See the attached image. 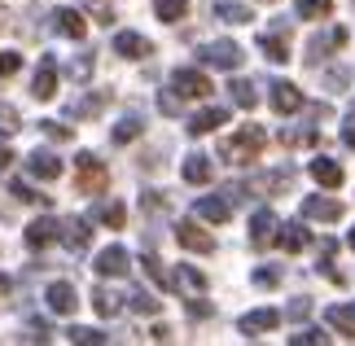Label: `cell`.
<instances>
[{
  "mask_svg": "<svg viewBox=\"0 0 355 346\" xmlns=\"http://www.w3.org/2000/svg\"><path fill=\"white\" fill-rule=\"evenodd\" d=\"M347 245H351V250H355V228H351V237H347Z\"/></svg>",
  "mask_w": 355,
  "mask_h": 346,
  "instance_id": "51",
  "label": "cell"
},
{
  "mask_svg": "<svg viewBox=\"0 0 355 346\" xmlns=\"http://www.w3.org/2000/svg\"><path fill=\"white\" fill-rule=\"evenodd\" d=\"M263 141H268L263 128H259V123H245V128H241L237 136H228V141H224L220 154H224L228 162H233V167H245V162H254V158H259Z\"/></svg>",
  "mask_w": 355,
  "mask_h": 346,
  "instance_id": "1",
  "label": "cell"
},
{
  "mask_svg": "<svg viewBox=\"0 0 355 346\" xmlns=\"http://www.w3.org/2000/svg\"><path fill=\"white\" fill-rule=\"evenodd\" d=\"M31 92L40 96V101H49V96L58 92V62H53V58H44V62H40V71H35V84H31Z\"/></svg>",
  "mask_w": 355,
  "mask_h": 346,
  "instance_id": "17",
  "label": "cell"
},
{
  "mask_svg": "<svg viewBox=\"0 0 355 346\" xmlns=\"http://www.w3.org/2000/svg\"><path fill=\"white\" fill-rule=\"evenodd\" d=\"M215 18L241 26V22H250V5H233V0H224V5H215Z\"/></svg>",
  "mask_w": 355,
  "mask_h": 346,
  "instance_id": "29",
  "label": "cell"
},
{
  "mask_svg": "<svg viewBox=\"0 0 355 346\" xmlns=\"http://www.w3.org/2000/svg\"><path fill=\"white\" fill-rule=\"evenodd\" d=\"M180 101H184V96H180V92H175V88L158 96V105H162V114H180Z\"/></svg>",
  "mask_w": 355,
  "mask_h": 346,
  "instance_id": "42",
  "label": "cell"
},
{
  "mask_svg": "<svg viewBox=\"0 0 355 346\" xmlns=\"http://www.w3.org/2000/svg\"><path fill=\"white\" fill-rule=\"evenodd\" d=\"M53 26H58L66 40H84V31H88V22H84L79 9H58V13H53Z\"/></svg>",
  "mask_w": 355,
  "mask_h": 346,
  "instance_id": "16",
  "label": "cell"
},
{
  "mask_svg": "<svg viewBox=\"0 0 355 346\" xmlns=\"http://www.w3.org/2000/svg\"><path fill=\"white\" fill-rule=\"evenodd\" d=\"M189 315H211V307H207V302H198V294H193V302H189Z\"/></svg>",
  "mask_w": 355,
  "mask_h": 346,
  "instance_id": "47",
  "label": "cell"
},
{
  "mask_svg": "<svg viewBox=\"0 0 355 346\" xmlns=\"http://www.w3.org/2000/svg\"><path fill=\"white\" fill-rule=\"evenodd\" d=\"M184 9H189V0H154L158 22H180V18H184Z\"/></svg>",
  "mask_w": 355,
  "mask_h": 346,
  "instance_id": "30",
  "label": "cell"
},
{
  "mask_svg": "<svg viewBox=\"0 0 355 346\" xmlns=\"http://www.w3.org/2000/svg\"><path fill=\"white\" fill-rule=\"evenodd\" d=\"M114 53H119V58L141 62V58H149V53H154V44H149L145 35H136V31H119V35H114Z\"/></svg>",
  "mask_w": 355,
  "mask_h": 346,
  "instance_id": "12",
  "label": "cell"
},
{
  "mask_svg": "<svg viewBox=\"0 0 355 346\" xmlns=\"http://www.w3.org/2000/svg\"><path fill=\"white\" fill-rule=\"evenodd\" d=\"M128 307H132L136 315H158V307H162V302H158L154 294H145V289H136V294H132V302H128Z\"/></svg>",
  "mask_w": 355,
  "mask_h": 346,
  "instance_id": "34",
  "label": "cell"
},
{
  "mask_svg": "<svg viewBox=\"0 0 355 346\" xmlns=\"http://www.w3.org/2000/svg\"><path fill=\"white\" fill-rule=\"evenodd\" d=\"M290 342H294V346H320V342H329V338H324L320 329H303V334H294Z\"/></svg>",
  "mask_w": 355,
  "mask_h": 346,
  "instance_id": "40",
  "label": "cell"
},
{
  "mask_svg": "<svg viewBox=\"0 0 355 346\" xmlns=\"http://www.w3.org/2000/svg\"><path fill=\"white\" fill-rule=\"evenodd\" d=\"M75 171H79V175H75L79 193H101L105 184H110V171H105L92 154H79V158H75Z\"/></svg>",
  "mask_w": 355,
  "mask_h": 346,
  "instance_id": "2",
  "label": "cell"
},
{
  "mask_svg": "<svg viewBox=\"0 0 355 346\" xmlns=\"http://www.w3.org/2000/svg\"><path fill=\"white\" fill-rule=\"evenodd\" d=\"M277 241H281V250L298 254V250H307V245H311V232H307L303 224H285V228L277 232Z\"/></svg>",
  "mask_w": 355,
  "mask_h": 346,
  "instance_id": "22",
  "label": "cell"
},
{
  "mask_svg": "<svg viewBox=\"0 0 355 346\" xmlns=\"http://www.w3.org/2000/svg\"><path fill=\"white\" fill-rule=\"evenodd\" d=\"M22 66V53H0V75H13Z\"/></svg>",
  "mask_w": 355,
  "mask_h": 346,
  "instance_id": "43",
  "label": "cell"
},
{
  "mask_svg": "<svg viewBox=\"0 0 355 346\" xmlns=\"http://www.w3.org/2000/svg\"><path fill=\"white\" fill-rule=\"evenodd\" d=\"M343 141H347V145L355 149V128H347V132H343Z\"/></svg>",
  "mask_w": 355,
  "mask_h": 346,
  "instance_id": "50",
  "label": "cell"
},
{
  "mask_svg": "<svg viewBox=\"0 0 355 346\" xmlns=\"http://www.w3.org/2000/svg\"><path fill=\"white\" fill-rule=\"evenodd\" d=\"M58 237H62L58 219H35V224H26V232H22V241L31 245V250H44V245H53Z\"/></svg>",
  "mask_w": 355,
  "mask_h": 346,
  "instance_id": "7",
  "label": "cell"
},
{
  "mask_svg": "<svg viewBox=\"0 0 355 346\" xmlns=\"http://www.w3.org/2000/svg\"><path fill=\"white\" fill-rule=\"evenodd\" d=\"M141 132H145V123L136 119V114H132V119H123L119 128H114V145H128V141H136Z\"/></svg>",
  "mask_w": 355,
  "mask_h": 346,
  "instance_id": "33",
  "label": "cell"
},
{
  "mask_svg": "<svg viewBox=\"0 0 355 346\" xmlns=\"http://www.w3.org/2000/svg\"><path fill=\"white\" fill-rule=\"evenodd\" d=\"M343 44H347V26H334V31H324L307 44V62L320 66V58H329V49H343Z\"/></svg>",
  "mask_w": 355,
  "mask_h": 346,
  "instance_id": "10",
  "label": "cell"
},
{
  "mask_svg": "<svg viewBox=\"0 0 355 346\" xmlns=\"http://www.w3.org/2000/svg\"><path fill=\"white\" fill-rule=\"evenodd\" d=\"M9 162H13V149H9V145H0V171H5Z\"/></svg>",
  "mask_w": 355,
  "mask_h": 346,
  "instance_id": "48",
  "label": "cell"
},
{
  "mask_svg": "<svg viewBox=\"0 0 355 346\" xmlns=\"http://www.w3.org/2000/svg\"><path fill=\"white\" fill-rule=\"evenodd\" d=\"M149 338H154V342H171V329L167 325H154V329H149Z\"/></svg>",
  "mask_w": 355,
  "mask_h": 346,
  "instance_id": "46",
  "label": "cell"
},
{
  "mask_svg": "<svg viewBox=\"0 0 355 346\" xmlns=\"http://www.w3.org/2000/svg\"><path fill=\"white\" fill-rule=\"evenodd\" d=\"M272 110H277V114H294V110H303V92H298L290 79H277V84H272Z\"/></svg>",
  "mask_w": 355,
  "mask_h": 346,
  "instance_id": "11",
  "label": "cell"
},
{
  "mask_svg": "<svg viewBox=\"0 0 355 346\" xmlns=\"http://www.w3.org/2000/svg\"><path fill=\"white\" fill-rule=\"evenodd\" d=\"M26 171L40 175V180H58V175H62V158L49 154V149H35V154L26 158Z\"/></svg>",
  "mask_w": 355,
  "mask_h": 346,
  "instance_id": "15",
  "label": "cell"
},
{
  "mask_svg": "<svg viewBox=\"0 0 355 346\" xmlns=\"http://www.w3.org/2000/svg\"><path fill=\"white\" fill-rule=\"evenodd\" d=\"M92 268H97V276H128V250L123 245H105V250L92 259Z\"/></svg>",
  "mask_w": 355,
  "mask_h": 346,
  "instance_id": "8",
  "label": "cell"
},
{
  "mask_svg": "<svg viewBox=\"0 0 355 346\" xmlns=\"http://www.w3.org/2000/svg\"><path fill=\"white\" fill-rule=\"evenodd\" d=\"M171 88L184 96V101H202V96H211V79L193 71V66H184V71H175L171 75Z\"/></svg>",
  "mask_w": 355,
  "mask_h": 346,
  "instance_id": "4",
  "label": "cell"
},
{
  "mask_svg": "<svg viewBox=\"0 0 355 346\" xmlns=\"http://www.w3.org/2000/svg\"><path fill=\"white\" fill-rule=\"evenodd\" d=\"M44 302H49V311H53V315H75L79 294H75V285H71V281H53V285H49V294H44Z\"/></svg>",
  "mask_w": 355,
  "mask_h": 346,
  "instance_id": "6",
  "label": "cell"
},
{
  "mask_svg": "<svg viewBox=\"0 0 355 346\" xmlns=\"http://www.w3.org/2000/svg\"><path fill=\"white\" fill-rule=\"evenodd\" d=\"M228 123V110H202V114L189 119V136H207V132H220Z\"/></svg>",
  "mask_w": 355,
  "mask_h": 346,
  "instance_id": "19",
  "label": "cell"
},
{
  "mask_svg": "<svg viewBox=\"0 0 355 346\" xmlns=\"http://www.w3.org/2000/svg\"><path fill=\"white\" fill-rule=\"evenodd\" d=\"M175 241H180L184 250H193V254H211L215 250V237L207 228H198L193 219H180V224H175Z\"/></svg>",
  "mask_w": 355,
  "mask_h": 346,
  "instance_id": "5",
  "label": "cell"
},
{
  "mask_svg": "<svg viewBox=\"0 0 355 346\" xmlns=\"http://www.w3.org/2000/svg\"><path fill=\"white\" fill-rule=\"evenodd\" d=\"M97 219H101L105 228H123L128 211H123V202H105V206H97Z\"/></svg>",
  "mask_w": 355,
  "mask_h": 346,
  "instance_id": "31",
  "label": "cell"
},
{
  "mask_svg": "<svg viewBox=\"0 0 355 346\" xmlns=\"http://www.w3.org/2000/svg\"><path fill=\"white\" fill-rule=\"evenodd\" d=\"M92 311L97 315H119L123 311V294H114V289H92Z\"/></svg>",
  "mask_w": 355,
  "mask_h": 346,
  "instance_id": "26",
  "label": "cell"
},
{
  "mask_svg": "<svg viewBox=\"0 0 355 346\" xmlns=\"http://www.w3.org/2000/svg\"><path fill=\"white\" fill-rule=\"evenodd\" d=\"M334 0H298V18H329Z\"/></svg>",
  "mask_w": 355,
  "mask_h": 346,
  "instance_id": "32",
  "label": "cell"
},
{
  "mask_svg": "<svg viewBox=\"0 0 355 346\" xmlns=\"http://www.w3.org/2000/svg\"><path fill=\"white\" fill-rule=\"evenodd\" d=\"M9 193H13L18 202H40V206H44V193H35L31 184H26V180H13V184H9Z\"/></svg>",
  "mask_w": 355,
  "mask_h": 346,
  "instance_id": "36",
  "label": "cell"
},
{
  "mask_svg": "<svg viewBox=\"0 0 355 346\" xmlns=\"http://www.w3.org/2000/svg\"><path fill=\"white\" fill-rule=\"evenodd\" d=\"M241 58H245V53H241V44H233V40H215V44L202 49V62L215 66V71H237Z\"/></svg>",
  "mask_w": 355,
  "mask_h": 346,
  "instance_id": "3",
  "label": "cell"
},
{
  "mask_svg": "<svg viewBox=\"0 0 355 346\" xmlns=\"http://www.w3.org/2000/svg\"><path fill=\"white\" fill-rule=\"evenodd\" d=\"M277 215H272V211H259L254 219H250V245H254V250H263V245L268 241H277Z\"/></svg>",
  "mask_w": 355,
  "mask_h": 346,
  "instance_id": "13",
  "label": "cell"
},
{
  "mask_svg": "<svg viewBox=\"0 0 355 346\" xmlns=\"http://www.w3.org/2000/svg\"><path fill=\"white\" fill-rule=\"evenodd\" d=\"M277 281H281L277 268H259V272H254V285H277Z\"/></svg>",
  "mask_w": 355,
  "mask_h": 346,
  "instance_id": "44",
  "label": "cell"
},
{
  "mask_svg": "<svg viewBox=\"0 0 355 346\" xmlns=\"http://www.w3.org/2000/svg\"><path fill=\"white\" fill-rule=\"evenodd\" d=\"M285 315H290V320H307V315H311V298H294L290 307H285Z\"/></svg>",
  "mask_w": 355,
  "mask_h": 346,
  "instance_id": "41",
  "label": "cell"
},
{
  "mask_svg": "<svg viewBox=\"0 0 355 346\" xmlns=\"http://www.w3.org/2000/svg\"><path fill=\"white\" fill-rule=\"evenodd\" d=\"M88 237H92V228H88V219H62V241L71 245V250H84L88 245Z\"/></svg>",
  "mask_w": 355,
  "mask_h": 346,
  "instance_id": "21",
  "label": "cell"
},
{
  "mask_svg": "<svg viewBox=\"0 0 355 346\" xmlns=\"http://www.w3.org/2000/svg\"><path fill=\"white\" fill-rule=\"evenodd\" d=\"M324 84H329V92H347V84H351V71H347V66H338V71H329V75H324Z\"/></svg>",
  "mask_w": 355,
  "mask_h": 346,
  "instance_id": "39",
  "label": "cell"
},
{
  "mask_svg": "<svg viewBox=\"0 0 355 346\" xmlns=\"http://www.w3.org/2000/svg\"><path fill=\"white\" fill-rule=\"evenodd\" d=\"M259 49H263V58H268V62H277V66H281V62H290V44L281 40V31H272V35L263 31V35H259Z\"/></svg>",
  "mask_w": 355,
  "mask_h": 346,
  "instance_id": "25",
  "label": "cell"
},
{
  "mask_svg": "<svg viewBox=\"0 0 355 346\" xmlns=\"http://www.w3.org/2000/svg\"><path fill=\"white\" fill-rule=\"evenodd\" d=\"M311 180H316V184H324V189H338L343 184V167H338L334 158H311Z\"/></svg>",
  "mask_w": 355,
  "mask_h": 346,
  "instance_id": "20",
  "label": "cell"
},
{
  "mask_svg": "<svg viewBox=\"0 0 355 346\" xmlns=\"http://www.w3.org/2000/svg\"><path fill=\"white\" fill-rule=\"evenodd\" d=\"M9 285H13V281H9V276H5V272H0V298H5V294H9Z\"/></svg>",
  "mask_w": 355,
  "mask_h": 346,
  "instance_id": "49",
  "label": "cell"
},
{
  "mask_svg": "<svg viewBox=\"0 0 355 346\" xmlns=\"http://www.w3.org/2000/svg\"><path fill=\"white\" fill-rule=\"evenodd\" d=\"M351 119H355V114H351Z\"/></svg>",
  "mask_w": 355,
  "mask_h": 346,
  "instance_id": "52",
  "label": "cell"
},
{
  "mask_svg": "<svg viewBox=\"0 0 355 346\" xmlns=\"http://www.w3.org/2000/svg\"><path fill=\"white\" fill-rule=\"evenodd\" d=\"M184 180H189V184H207V180L215 175V167H211V158L207 154H189L184 158V171H180Z\"/></svg>",
  "mask_w": 355,
  "mask_h": 346,
  "instance_id": "23",
  "label": "cell"
},
{
  "mask_svg": "<svg viewBox=\"0 0 355 346\" xmlns=\"http://www.w3.org/2000/svg\"><path fill=\"white\" fill-rule=\"evenodd\" d=\"M141 263H145V276H149V281H154V285H171V281H167V272H162V263H158L154 254H145Z\"/></svg>",
  "mask_w": 355,
  "mask_h": 346,
  "instance_id": "38",
  "label": "cell"
},
{
  "mask_svg": "<svg viewBox=\"0 0 355 346\" xmlns=\"http://www.w3.org/2000/svg\"><path fill=\"white\" fill-rule=\"evenodd\" d=\"M105 101H110V92H97V96H84L79 105H71V114H101Z\"/></svg>",
  "mask_w": 355,
  "mask_h": 346,
  "instance_id": "35",
  "label": "cell"
},
{
  "mask_svg": "<svg viewBox=\"0 0 355 346\" xmlns=\"http://www.w3.org/2000/svg\"><path fill=\"white\" fill-rule=\"evenodd\" d=\"M281 325V311H272V307H259V311H245L241 315V334L245 338H259V334H268V329H277Z\"/></svg>",
  "mask_w": 355,
  "mask_h": 346,
  "instance_id": "9",
  "label": "cell"
},
{
  "mask_svg": "<svg viewBox=\"0 0 355 346\" xmlns=\"http://www.w3.org/2000/svg\"><path fill=\"white\" fill-rule=\"evenodd\" d=\"M228 96H233V105H241V110H254L259 105V92H254L250 79H233V84H228Z\"/></svg>",
  "mask_w": 355,
  "mask_h": 346,
  "instance_id": "27",
  "label": "cell"
},
{
  "mask_svg": "<svg viewBox=\"0 0 355 346\" xmlns=\"http://www.w3.org/2000/svg\"><path fill=\"white\" fill-rule=\"evenodd\" d=\"M198 219H207V224H224L228 215H233V202L228 198H198Z\"/></svg>",
  "mask_w": 355,
  "mask_h": 346,
  "instance_id": "18",
  "label": "cell"
},
{
  "mask_svg": "<svg viewBox=\"0 0 355 346\" xmlns=\"http://www.w3.org/2000/svg\"><path fill=\"white\" fill-rule=\"evenodd\" d=\"M303 215L307 219H320V224H334V219H343V202H338V198H307L303 202Z\"/></svg>",
  "mask_w": 355,
  "mask_h": 346,
  "instance_id": "14",
  "label": "cell"
},
{
  "mask_svg": "<svg viewBox=\"0 0 355 346\" xmlns=\"http://www.w3.org/2000/svg\"><path fill=\"white\" fill-rule=\"evenodd\" d=\"M66 338H71V342H79V346H101L105 342V334H101V329H71V334H66Z\"/></svg>",
  "mask_w": 355,
  "mask_h": 346,
  "instance_id": "37",
  "label": "cell"
},
{
  "mask_svg": "<svg viewBox=\"0 0 355 346\" xmlns=\"http://www.w3.org/2000/svg\"><path fill=\"white\" fill-rule=\"evenodd\" d=\"M324 320H329L343 338H355V307H329V311H324Z\"/></svg>",
  "mask_w": 355,
  "mask_h": 346,
  "instance_id": "28",
  "label": "cell"
},
{
  "mask_svg": "<svg viewBox=\"0 0 355 346\" xmlns=\"http://www.w3.org/2000/svg\"><path fill=\"white\" fill-rule=\"evenodd\" d=\"M171 285H180L189 298L193 294H202V289H207V276H202L198 268H189V263H180V268H175V276H171Z\"/></svg>",
  "mask_w": 355,
  "mask_h": 346,
  "instance_id": "24",
  "label": "cell"
},
{
  "mask_svg": "<svg viewBox=\"0 0 355 346\" xmlns=\"http://www.w3.org/2000/svg\"><path fill=\"white\" fill-rule=\"evenodd\" d=\"M44 136H49V141H71V128H58V123H44Z\"/></svg>",
  "mask_w": 355,
  "mask_h": 346,
  "instance_id": "45",
  "label": "cell"
}]
</instances>
